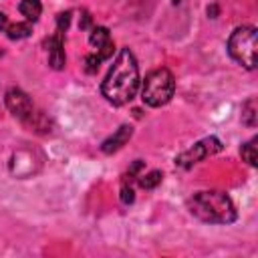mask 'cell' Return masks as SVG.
<instances>
[{
  "instance_id": "obj_1",
  "label": "cell",
  "mask_w": 258,
  "mask_h": 258,
  "mask_svg": "<svg viewBox=\"0 0 258 258\" xmlns=\"http://www.w3.org/2000/svg\"><path fill=\"white\" fill-rule=\"evenodd\" d=\"M139 87V67L129 48H121L113 60L107 77L101 83L103 97L113 105L129 103Z\"/></svg>"
},
{
  "instance_id": "obj_2",
  "label": "cell",
  "mask_w": 258,
  "mask_h": 258,
  "mask_svg": "<svg viewBox=\"0 0 258 258\" xmlns=\"http://www.w3.org/2000/svg\"><path fill=\"white\" fill-rule=\"evenodd\" d=\"M187 210L194 218L206 224H232L236 220V208L232 200L218 189L194 194L187 200Z\"/></svg>"
},
{
  "instance_id": "obj_3",
  "label": "cell",
  "mask_w": 258,
  "mask_h": 258,
  "mask_svg": "<svg viewBox=\"0 0 258 258\" xmlns=\"http://www.w3.org/2000/svg\"><path fill=\"white\" fill-rule=\"evenodd\" d=\"M256 42L258 32L254 26H238L228 38L230 56L248 71L256 69Z\"/></svg>"
},
{
  "instance_id": "obj_4",
  "label": "cell",
  "mask_w": 258,
  "mask_h": 258,
  "mask_svg": "<svg viewBox=\"0 0 258 258\" xmlns=\"http://www.w3.org/2000/svg\"><path fill=\"white\" fill-rule=\"evenodd\" d=\"M175 93V79L169 69H157L145 77L141 99L149 107H161L169 103V99Z\"/></svg>"
},
{
  "instance_id": "obj_5",
  "label": "cell",
  "mask_w": 258,
  "mask_h": 258,
  "mask_svg": "<svg viewBox=\"0 0 258 258\" xmlns=\"http://www.w3.org/2000/svg\"><path fill=\"white\" fill-rule=\"evenodd\" d=\"M220 149H222L220 139H216V137H204V139H200L198 143H194L189 149H185L183 153H179V155L175 157V165L187 169V167H191L194 163H198V161H202V159H206V157L218 153Z\"/></svg>"
},
{
  "instance_id": "obj_6",
  "label": "cell",
  "mask_w": 258,
  "mask_h": 258,
  "mask_svg": "<svg viewBox=\"0 0 258 258\" xmlns=\"http://www.w3.org/2000/svg\"><path fill=\"white\" fill-rule=\"evenodd\" d=\"M4 101H6L8 111H10L14 117H18L20 121H24V123H28V121L34 117V113H36V111H34V105H32V101H30V97H28L22 89H18V87L8 89Z\"/></svg>"
},
{
  "instance_id": "obj_7",
  "label": "cell",
  "mask_w": 258,
  "mask_h": 258,
  "mask_svg": "<svg viewBox=\"0 0 258 258\" xmlns=\"http://www.w3.org/2000/svg\"><path fill=\"white\" fill-rule=\"evenodd\" d=\"M89 44L95 48V54L101 60L109 58L113 54V48H115L113 46V40H111V34H109V30L105 26H95L93 28V32L89 36Z\"/></svg>"
},
{
  "instance_id": "obj_8",
  "label": "cell",
  "mask_w": 258,
  "mask_h": 258,
  "mask_svg": "<svg viewBox=\"0 0 258 258\" xmlns=\"http://www.w3.org/2000/svg\"><path fill=\"white\" fill-rule=\"evenodd\" d=\"M32 161V151L30 149H20L12 155V161H10V171L16 175V177H26L30 173L36 171V167L30 163Z\"/></svg>"
},
{
  "instance_id": "obj_9",
  "label": "cell",
  "mask_w": 258,
  "mask_h": 258,
  "mask_svg": "<svg viewBox=\"0 0 258 258\" xmlns=\"http://www.w3.org/2000/svg\"><path fill=\"white\" fill-rule=\"evenodd\" d=\"M131 135H133V127L131 125H121L111 137H107L103 141V145H101L103 153H115V151H119L131 139Z\"/></svg>"
},
{
  "instance_id": "obj_10",
  "label": "cell",
  "mask_w": 258,
  "mask_h": 258,
  "mask_svg": "<svg viewBox=\"0 0 258 258\" xmlns=\"http://www.w3.org/2000/svg\"><path fill=\"white\" fill-rule=\"evenodd\" d=\"M46 46H48V64L56 71H60L67 62L64 58V50H62V32H56L54 36H50L46 40Z\"/></svg>"
},
{
  "instance_id": "obj_11",
  "label": "cell",
  "mask_w": 258,
  "mask_h": 258,
  "mask_svg": "<svg viewBox=\"0 0 258 258\" xmlns=\"http://www.w3.org/2000/svg\"><path fill=\"white\" fill-rule=\"evenodd\" d=\"M2 32H6V36H8V38H12V40H20V38L30 36L32 26H30L28 22H16V24L6 22V26H4V30H2Z\"/></svg>"
},
{
  "instance_id": "obj_12",
  "label": "cell",
  "mask_w": 258,
  "mask_h": 258,
  "mask_svg": "<svg viewBox=\"0 0 258 258\" xmlns=\"http://www.w3.org/2000/svg\"><path fill=\"white\" fill-rule=\"evenodd\" d=\"M18 10H20V14L26 18V20H38V16H40V12H42V4H40V0H22L20 2V6H18Z\"/></svg>"
},
{
  "instance_id": "obj_13",
  "label": "cell",
  "mask_w": 258,
  "mask_h": 258,
  "mask_svg": "<svg viewBox=\"0 0 258 258\" xmlns=\"http://www.w3.org/2000/svg\"><path fill=\"white\" fill-rule=\"evenodd\" d=\"M242 121L248 125V127H256L258 123V113H256V99L250 97L244 105H242Z\"/></svg>"
},
{
  "instance_id": "obj_14",
  "label": "cell",
  "mask_w": 258,
  "mask_h": 258,
  "mask_svg": "<svg viewBox=\"0 0 258 258\" xmlns=\"http://www.w3.org/2000/svg\"><path fill=\"white\" fill-rule=\"evenodd\" d=\"M161 177H163L161 171L153 169V171H149V173L137 177V181H139V185H141L143 189H153V187H157V185L161 183Z\"/></svg>"
},
{
  "instance_id": "obj_15",
  "label": "cell",
  "mask_w": 258,
  "mask_h": 258,
  "mask_svg": "<svg viewBox=\"0 0 258 258\" xmlns=\"http://www.w3.org/2000/svg\"><path fill=\"white\" fill-rule=\"evenodd\" d=\"M242 157H244V161H248L250 165H256V137L242 145Z\"/></svg>"
},
{
  "instance_id": "obj_16",
  "label": "cell",
  "mask_w": 258,
  "mask_h": 258,
  "mask_svg": "<svg viewBox=\"0 0 258 258\" xmlns=\"http://www.w3.org/2000/svg\"><path fill=\"white\" fill-rule=\"evenodd\" d=\"M133 200H135L133 187H131V183H127V179H123V183H121V202L123 204H131Z\"/></svg>"
},
{
  "instance_id": "obj_17",
  "label": "cell",
  "mask_w": 258,
  "mask_h": 258,
  "mask_svg": "<svg viewBox=\"0 0 258 258\" xmlns=\"http://www.w3.org/2000/svg\"><path fill=\"white\" fill-rule=\"evenodd\" d=\"M71 22V12H60L56 18V32H64Z\"/></svg>"
},
{
  "instance_id": "obj_18",
  "label": "cell",
  "mask_w": 258,
  "mask_h": 258,
  "mask_svg": "<svg viewBox=\"0 0 258 258\" xmlns=\"http://www.w3.org/2000/svg\"><path fill=\"white\" fill-rule=\"evenodd\" d=\"M85 62H87V73H95L99 69V64H101V58L97 54H89Z\"/></svg>"
},
{
  "instance_id": "obj_19",
  "label": "cell",
  "mask_w": 258,
  "mask_h": 258,
  "mask_svg": "<svg viewBox=\"0 0 258 258\" xmlns=\"http://www.w3.org/2000/svg\"><path fill=\"white\" fill-rule=\"evenodd\" d=\"M89 24H91V16L85 12V14H83V22H81V28H89Z\"/></svg>"
},
{
  "instance_id": "obj_20",
  "label": "cell",
  "mask_w": 258,
  "mask_h": 258,
  "mask_svg": "<svg viewBox=\"0 0 258 258\" xmlns=\"http://www.w3.org/2000/svg\"><path fill=\"white\" fill-rule=\"evenodd\" d=\"M208 14H210L212 18H216V14H218V8H216V6H210V8H208Z\"/></svg>"
}]
</instances>
